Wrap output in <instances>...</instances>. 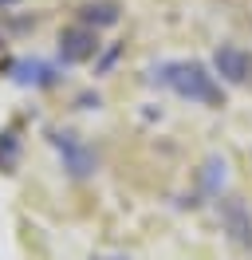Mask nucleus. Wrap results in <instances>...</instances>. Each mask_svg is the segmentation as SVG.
<instances>
[{"mask_svg":"<svg viewBox=\"0 0 252 260\" xmlns=\"http://www.w3.org/2000/svg\"><path fill=\"white\" fill-rule=\"evenodd\" d=\"M47 138H51V146L59 150V162L71 181H87L99 170V154L79 138L75 130H47Z\"/></svg>","mask_w":252,"mask_h":260,"instance_id":"nucleus-2","label":"nucleus"},{"mask_svg":"<svg viewBox=\"0 0 252 260\" xmlns=\"http://www.w3.org/2000/svg\"><path fill=\"white\" fill-rule=\"evenodd\" d=\"M217 217H220V229L229 233V241L240 244V248H252V213L240 197H220Z\"/></svg>","mask_w":252,"mask_h":260,"instance_id":"nucleus-5","label":"nucleus"},{"mask_svg":"<svg viewBox=\"0 0 252 260\" xmlns=\"http://www.w3.org/2000/svg\"><path fill=\"white\" fill-rule=\"evenodd\" d=\"M150 83L170 87L173 95L189 99V103H201V107H220L225 103L217 75H209V67L197 63V59H166V63L150 67Z\"/></svg>","mask_w":252,"mask_h":260,"instance_id":"nucleus-1","label":"nucleus"},{"mask_svg":"<svg viewBox=\"0 0 252 260\" xmlns=\"http://www.w3.org/2000/svg\"><path fill=\"white\" fill-rule=\"evenodd\" d=\"M75 107H79V111H99V107H103V95L87 91V95H79V99H75Z\"/></svg>","mask_w":252,"mask_h":260,"instance_id":"nucleus-11","label":"nucleus"},{"mask_svg":"<svg viewBox=\"0 0 252 260\" xmlns=\"http://www.w3.org/2000/svg\"><path fill=\"white\" fill-rule=\"evenodd\" d=\"M16 150H20L16 130H4V134H0V166H12L16 162Z\"/></svg>","mask_w":252,"mask_h":260,"instance_id":"nucleus-9","label":"nucleus"},{"mask_svg":"<svg viewBox=\"0 0 252 260\" xmlns=\"http://www.w3.org/2000/svg\"><path fill=\"white\" fill-rule=\"evenodd\" d=\"M118 20H122V12H118L114 0H91V4L79 8V24H83V28H94V32H99V28H114Z\"/></svg>","mask_w":252,"mask_h":260,"instance_id":"nucleus-7","label":"nucleus"},{"mask_svg":"<svg viewBox=\"0 0 252 260\" xmlns=\"http://www.w3.org/2000/svg\"><path fill=\"white\" fill-rule=\"evenodd\" d=\"M99 32L94 28H83V24H71L59 32V63L63 67H79V63H91L99 55Z\"/></svg>","mask_w":252,"mask_h":260,"instance_id":"nucleus-3","label":"nucleus"},{"mask_svg":"<svg viewBox=\"0 0 252 260\" xmlns=\"http://www.w3.org/2000/svg\"><path fill=\"white\" fill-rule=\"evenodd\" d=\"M8 79L16 83V87H55L59 83V67L47 63V59H40V55H24V59H12L8 63Z\"/></svg>","mask_w":252,"mask_h":260,"instance_id":"nucleus-6","label":"nucleus"},{"mask_svg":"<svg viewBox=\"0 0 252 260\" xmlns=\"http://www.w3.org/2000/svg\"><path fill=\"white\" fill-rule=\"evenodd\" d=\"M213 71H217L220 83H229V87H244L252 79V55L244 48H236V44H220L213 51Z\"/></svg>","mask_w":252,"mask_h":260,"instance_id":"nucleus-4","label":"nucleus"},{"mask_svg":"<svg viewBox=\"0 0 252 260\" xmlns=\"http://www.w3.org/2000/svg\"><path fill=\"white\" fill-rule=\"evenodd\" d=\"M16 4H20V0H0V12H4V8H16Z\"/></svg>","mask_w":252,"mask_h":260,"instance_id":"nucleus-12","label":"nucleus"},{"mask_svg":"<svg viewBox=\"0 0 252 260\" xmlns=\"http://www.w3.org/2000/svg\"><path fill=\"white\" fill-rule=\"evenodd\" d=\"M118 55H122V48H118V44H114V48H107L103 55H94V75H107V71H110V63H114Z\"/></svg>","mask_w":252,"mask_h":260,"instance_id":"nucleus-10","label":"nucleus"},{"mask_svg":"<svg viewBox=\"0 0 252 260\" xmlns=\"http://www.w3.org/2000/svg\"><path fill=\"white\" fill-rule=\"evenodd\" d=\"M225 181H229V162H225L220 154H209V158H205V166H201V174H197L201 193H205V197H220Z\"/></svg>","mask_w":252,"mask_h":260,"instance_id":"nucleus-8","label":"nucleus"}]
</instances>
